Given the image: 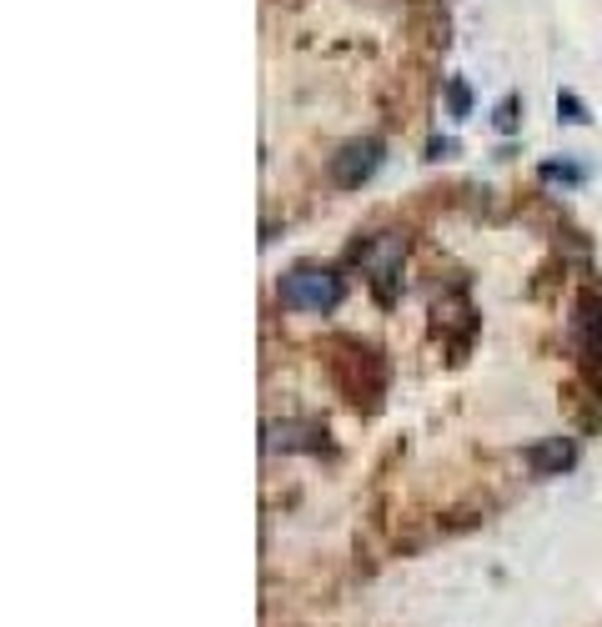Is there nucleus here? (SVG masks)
I'll return each instance as SVG.
<instances>
[{"instance_id":"6","label":"nucleus","mask_w":602,"mask_h":627,"mask_svg":"<svg viewBox=\"0 0 602 627\" xmlns=\"http://www.w3.org/2000/svg\"><path fill=\"white\" fill-rule=\"evenodd\" d=\"M537 176H542L547 186H582V181H587V166H577V161H567V156H552V161L537 166Z\"/></svg>"},{"instance_id":"4","label":"nucleus","mask_w":602,"mask_h":627,"mask_svg":"<svg viewBox=\"0 0 602 627\" xmlns=\"http://www.w3.org/2000/svg\"><path fill=\"white\" fill-rule=\"evenodd\" d=\"M261 447L271 457H281V452H322L327 442H322V427H312V422H281V417H271L261 427Z\"/></svg>"},{"instance_id":"7","label":"nucleus","mask_w":602,"mask_h":627,"mask_svg":"<svg viewBox=\"0 0 602 627\" xmlns=\"http://www.w3.org/2000/svg\"><path fill=\"white\" fill-rule=\"evenodd\" d=\"M442 101H447V116H452V121H467V116H472V106H477L472 81H467V76H452V81H447V91H442Z\"/></svg>"},{"instance_id":"3","label":"nucleus","mask_w":602,"mask_h":627,"mask_svg":"<svg viewBox=\"0 0 602 627\" xmlns=\"http://www.w3.org/2000/svg\"><path fill=\"white\" fill-rule=\"evenodd\" d=\"M382 141L377 136H352V141H342L337 151H332V181L342 186V191H357V186H367L372 176H377V166H382Z\"/></svg>"},{"instance_id":"2","label":"nucleus","mask_w":602,"mask_h":627,"mask_svg":"<svg viewBox=\"0 0 602 627\" xmlns=\"http://www.w3.org/2000/svg\"><path fill=\"white\" fill-rule=\"evenodd\" d=\"M407 251H412V241H407L402 231H377L372 241H362V246L352 251V256H357V266L372 276V286H377V296H382V301H392V296H397V276H402Z\"/></svg>"},{"instance_id":"8","label":"nucleus","mask_w":602,"mask_h":627,"mask_svg":"<svg viewBox=\"0 0 602 627\" xmlns=\"http://www.w3.org/2000/svg\"><path fill=\"white\" fill-rule=\"evenodd\" d=\"M557 121H562V126H587V121H592V116H587V101H582L577 91H567V86L557 91Z\"/></svg>"},{"instance_id":"10","label":"nucleus","mask_w":602,"mask_h":627,"mask_svg":"<svg viewBox=\"0 0 602 627\" xmlns=\"http://www.w3.org/2000/svg\"><path fill=\"white\" fill-rule=\"evenodd\" d=\"M452 156H462V141H452V136H427V161H452Z\"/></svg>"},{"instance_id":"9","label":"nucleus","mask_w":602,"mask_h":627,"mask_svg":"<svg viewBox=\"0 0 602 627\" xmlns=\"http://www.w3.org/2000/svg\"><path fill=\"white\" fill-rule=\"evenodd\" d=\"M517 111H522V101H517V96H507V101H497V111H492V131H502V136H512V131H517Z\"/></svg>"},{"instance_id":"1","label":"nucleus","mask_w":602,"mask_h":627,"mask_svg":"<svg viewBox=\"0 0 602 627\" xmlns=\"http://www.w3.org/2000/svg\"><path fill=\"white\" fill-rule=\"evenodd\" d=\"M276 296L291 311H337L342 296H347V276L332 271V266H317V261H296V266L281 271Z\"/></svg>"},{"instance_id":"5","label":"nucleus","mask_w":602,"mask_h":627,"mask_svg":"<svg viewBox=\"0 0 602 627\" xmlns=\"http://www.w3.org/2000/svg\"><path fill=\"white\" fill-rule=\"evenodd\" d=\"M577 457H582L577 437H542L537 447H527V462L537 477H567L577 467Z\"/></svg>"}]
</instances>
